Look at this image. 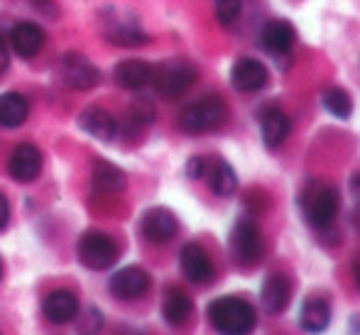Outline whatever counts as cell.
<instances>
[{
    "label": "cell",
    "mask_w": 360,
    "mask_h": 335,
    "mask_svg": "<svg viewBox=\"0 0 360 335\" xmlns=\"http://www.w3.org/2000/svg\"><path fill=\"white\" fill-rule=\"evenodd\" d=\"M150 274L143 267H123L110 277V294L120 301H135L150 291Z\"/></svg>",
    "instance_id": "obj_7"
},
{
    "label": "cell",
    "mask_w": 360,
    "mask_h": 335,
    "mask_svg": "<svg viewBox=\"0 0 360 335\" xmlns=\"http://www.w3.org/2000/svg\"><path fill=\"white\" fill-rule=\"evenodd\" d=\"M341 196L326 181H311L302 194V213L314 228H328L338 216Z\"/></svg>",
    "instance_id": "obj_2"
},
{
    "label": "cell",
    "mask_w": 360,
    "mask_h": 335,
    "mask_svg": "<svg viewBox=\"0 0 360 335\" xmlns=\"http://www.w3.org/2000/svg\"><path fill=\"white\" fill-rule=\"evenodd\" d=\"M228 120V105L218 96H209L196 103L186 105L179 115V128L189 135H201L209 130L221 128Z\"/></svg>",
    "instance_id": "obj_3"
},
{
    "label": "cell",
    "mask_w": 360,
    "mask_h": 335,
    "mask_svg": "<svg viewBox=\"0 0 360 335\" xmlns=\"http://www.w3.org/2000/svg\"><path fill=\"white\" fill-rule=\"evenodd\" d=\"M44 44V29L34 22H18L10 32V47L18 57L32 59Z\"/></svg>",
    "instance_id": "obj_13"
},
{
    "label": "cell",
    "mask_w": 360,
    "mask_h": 335,
    "mask_svg": "<svg viewBox=\"0 0 360 335\" xmlns=\"http://www.w3.org/2000/svg\"><path fill=\"white\" fill-rule=\"evenodd\" d=\"M206 162L201 159V157H194V159H189V164H186V174L191 176V179H201V176L206 174Z\"/></svg>",
    "instance_id": "obj_30"
},
{
    "label": "cell",
    "mask_w": 360,
    "mask_h": 335,
    "mask_svg": "<svg viewBox=\"0 0 360 335\" xmlns=\"http://www.w3.org/2000/svg\"><path fill=\"white\" fill-rule=\"evenodd\" d=\"M0 277H3V260H0Z\"/></svg>",
    "instance_id": "obj_36"
},
{
    "label": "cell",
    "mask_w": 360,
    "mask_h": 335,
    "mask_svg": "<svg viewBox=\"0 0 360 335\" xmlns=\"http://www.w3.org/2000/svg\"><path fill=\"white\" fill-rule=\"evenodd\" d=\"M353 272H356V282H358V289H360V257L356 260V265H353Z\"/></svg>",
    "instance_id": "obj_35"
},
{
    "label": "cell",
    "mask_w": 360,
    "mask_h": 335,
    "mask_svg": "<svg viewBox=\"0 0 360 335\" xmlns=\"http://www.w3.org/2000/svg\"><path fill=\"white\" fill-rule=\"evenodd\" d=\"M30 115V103L20 93L0 96V125L3 128H20Z\"/></svg>",
    "instance_id": "obj_21"
},
{
    "label": "cell",
    "mask_w": 360,
    "mask_h": 335,
    "mask_svg": "<svg viewBox=\"0 0 360 335\" xmlns=\"http://www.w3.org/2000/svg\"><path fill=\"white\" fill-rule=\"evenodd\" d=\"M299 323L307 333H323L331 323V303L323 296H311L304 301Z\"/></svg>",
    "instance_id": "obj_16"
},
{
    "label": "cell",
    "mask_w": 360,
    "mask_h": 335,
    "mask_svg": "<svg viewBox=\"0 0 360 335\" xmlns=\"http://www.w3.org/2000/svg\"><path fill=\"white\" fill-rule=\"evenodd\" d=\"M105 37L118 47H140V44L150 42V37L133 22L125 18H113L105 25Z\"/></svg>",
    "instance_id": "obj_20"
},
{
    "label": "cell",
    "mask_w": 360,
    "mask_h": 335,
    "mask_svg": "<svg viewBox=\"0 0 360 335\" xmlns=\"http://www.w3.org/2000/svg\"><path fill=\"white\" fill-rule=\"evenodd\" d=\"M152 81H155V88L162 98L176 100L194 86L196 69L189 62H169L165 67H160V71L152 76Z\"/></svg>",
    "instance_id": "obj_5"
},
{
    "label": "cell",
    "mask_w": 360,
    "mask_h": 335,
    "mask_svg": "<svg viewBox=\"0 0 360 335\" xmlns=\"http://www.w3.org/2000/svg\"><path fill=\"white\" fill-rule=\"evenodd\" d=\"M8 169L15 181H22V184L34 181L42 171V152L34 145H18L10 155Z\"/></svg>",
    "instance_id": "obj_11"
},
{
    "label": "cell",
    "mask_w": 360,
    "mask_h": 335,
    "mask_svg": "<svg viewBox=\"0 0 360 335\" xmlns=\"http://www.w3.org/2000/svg\"><path fill=\"white\" fill-rule=\"evenodd\" d=\"M289 296H292V284L285 274H270V277L262 282V306H265L267 313H282L289 303Z\"/></svg>",
    "instance_id": "obj_15"
},
{
    "label": "cell",
    "mask_w": 360,
    "mask_h": 335,
    "mask_svg": "<svg viewBox=\"0 0 360 335\" xmlns=\"http://www.w3.org/2000/svg\"><path fill=\"white\" fill-rule=\"evenodd\" d=\"M231 252L240 265H252L262 255V237L252 221L243 218L231 230Z\"/></svg>",
    "instance_id": "obj_6"
},
{
    "label": "cell",
    "mask_w": 360,
    "mask_h": 335,
    "mask_svg": "<svg viewBox=\"0 0 360 335\" xmlns=\"http://www.w3.org/2000/svg\"><path fill=\"white\" fill-rule=\"evenodd\" d=\"M270 81V74H267V67L257 59H238L231 69V84L236 86L243 93H255V91H262Z\"/></svg>",
    "instance_id": "obj_9"
},
{
    "label": "cell",
    "mask_w": 360,
    "mask_h": 335,
    "mask_svg": "<svg viewBox=\"0 0 360 335\" xmlns=\"http://www.w3.org/2000/svg\"><path fill=\"white\" fill-rule=\"evenodd\" d=\"M214 10H216L218 22H221V25H233L238 20V15H240V10H243V0H216Z\"/></svg>",
    "instance_id": "obj_27"
},
{
    "label": "cell",
    "mask_w": 360,
    "mask_h": 335,
    "mask_svg": "<svg viewBox=\"0 0 360 335\" xmlns=\"http://www.w3.org/2000/svg\"><path fill=\"white\" fill-rule=\"evenodd\" d=\"M179 265L181 272L189 282L194 284H206L214 279V262L211 257L206 255V250L196 242H189V245L181 247V255H179Z\"/></svg>",
    "instance_id": "obj_10"
},
{
    "label": "cell",
    "mask_w": 360,
    "mask_h": 335,
    "mask_svg": "<svg viewBox=\"0 0 360 335\" xmlns=\"http://www.w3.org/2000/svg\"><path fill=\"white\" fill-rule=\"evenodd\" d=\"M294 39H297V29L287 20H272L262 27V47L270 49L272 54L289 52Z\"/></svg>",
    "instance_id": "obj_18"
},
{
    "label": "cell",
    "mask_w": 360,
    "mask_h": 335,
    "mask_svg": "<svg viewBox=\"0 0 360 335\" xmlns=\"http://www.w3.org/2000/svg\"><path fill=\"white\" fill-rule=\"evenodd\" d=\"M94 189L98 194H118V191L125 189V174L110 162H96Z\"/></svg>",
    "instance_id": "obj_23"
},
{
    "label": "cell",
    "mask_w": 360,
    "mask_h": 335,
    "mask_svg": "<svg viewBox=\"0 0 360 335\" xmlns=\"http://www.w3.org/2000/svg\"><path fill=\"white\" fill-rule=\"evenodd\" d=\"M79 125L84 133H89L91 137H96V140H103L108 142L110 137L115 135V120L110 118L108 110L98 108V105H91V108H86L84 113H81L79 118Z\"/></svg>",
    "instance_id": "obj_19"
},
{
    "label": "cell",
    "mask_w": 360,
    "mask_h": 335,
    "mask_svg": "<svg viewBox=\"0 0 360 335\" xmlns=\"http://www.w3.org/2000/svg\"><path fill=\"white\" fill-rule=\"evenodd\" d=\"M262 142H265L267 147H280L282 142L287 140L289 130H292V123H289V118L282 110H267L265 115H262Z\"/></svg>",
    "instance_id": "obj_22"
},
{
    "label": "cell",
    "mask_w": 360,
    "mask_h": 335,
    "mask_svg": "<svg viewBox=\"0 0 360 335\" xmlns=\"http://www.w3.org/2000/svg\"><path fill=\"white\" fill-rule=\"evenodd\" d=\"M351 223L356 225V230L360 232V206L353 208V216H351Z\"/></svg>",
    "instance_id": "obj_34"
},
{
    "label": "cell",
    "mask_w": 360,
    "mask_h": 335,
    "mask_svg": "<svg viewBox=\"0 0 360 335\" xmlns=\"http://www.w3.org/2000/svg\"><path fill=\"white\" fill-rule=\"evenodd\" d=\"M59 71H62L64 84L74 91H89V88H94V86H98V81H101L98 69H96L89 59L76 52L67 54V57L62 59Z\"/></svg>",
    "instance_id": "obj_8"
},
{
    "label": "cell",
    "mask_w": 360,
    "mask_h": 335,
    "mask_svg": "<svg viewBox=\"0 0 360 335\" xmlns=\"http://www.w3.org/2000/svg\"><path fill=\"white\" fill-rule=\"evenodd\" d=\"M152 76H155V69L143 59H125V62H120L115 67V81L128 91L145 88L152 81Z\"/></svg>",
    "instance_id": "obj_17"
},
{
    "label": "cell",
    "mask_w": 360,
    "mask_h": 335,
    "mask_svg": "<svg viewBox=\"0 0 360 335\" xmlns=\"http://www.w3.org/2000/svg\"><path fill=\"white\" fill-rule=\"evenodd\" d=\"M209 321L218 335H250L255 331V308L238 296L216 298L209 306Z\"/></svg>",
    "instance_id": "obj_1"
},
{
    "label": "cell",
    "mask_w": 360,
    "mask_h": 335,
    "mask_svg": "<svg viewBox=\"0 0 360 335\" xmlns=\"http://www.w3.org/2000/svg\"><path fill=\"white\" fill-rule=\"evenodd\" d=\"M42 311H44V316H47V321L57 323V326L72 323L74 318L79 316V298H76L72 291L59 289V291H52L44 298Z\"/></svg>",
    "instance_id": "obj_14"
},
{
    "label": "cell",
    "mask_w": 360,
    "mask_h": 335,
    "mask_svg": "<svg viewBox=\"0 0 360 335\" xmlns=\"http://www.w3.org/2000/svg\"><path fill=\"white\" fill-rule=\"evenodd\" d=\"M101 326H103V318H101V313L96 311V308H89L84 316V323H81L79 333L81 335H96L101 331Z\"/></svg>",
    "instance_id": "obj_28"
},
{
    "label": "cell",
    "mask_w": 360,
    "mask_h": 335,
    "mask_svg": "<svg viewBox=\"0 0 360 335\" xmlns=\"http://www.w3.org/2000/svg\"><path fill=\"white\" fill-rule=\"evenodd\" d=\"M79 262L94 272L110 269L118 262V245L103 232H86L79 240Z\"/></svg>",
    "instance_id": "obj_4"
},
{
    "label": "cell",
    "mask_w": 360,
    "mask_h": 335,
    "mask_svg": "<svg viewBox=\"0 0 360 335\" xmlns=\"http://www.w3.org/2000/svg\"><path fill=\"white\" fill-rule=\"evenodd\" d=\"M8 64V47H5V39L0 37V69Z\"/></svg>",
    "instance_id": "obj_33"
},
{
    "label": "cell",
    "mask_w": 360,
    "mask_h": 335,
    "mask_svg": "<svg viewBox=\"0 0 360 335\" xmlns=\"http://www.w3.org/2000/svg\"><path fill=\"white\" fill-rule=\"evenodd\" d=\"M8 221H10V203L3 194H0V230L8 225Z\"/></svg>",
    "instance_id": "obj_31"
},
{
    "label": "cell",
    "mask_w": 360,
    "mask_h": 335,
    "mask_svg": "<svg viewBox=\"0 0 360 335\" xmlns=\"http://www.w3.org/2000/svg\"><path fill=\"white\" fill-rule=\"evenodd\" d=\"M191 308H194L191 298L184 291H179V289H172V291H167L165 301H162V316L172 326H179V323H184L191 316Z\"/></svg>",
    "instance_id": "obj_24"
},
{
    "label": "cell",
    "mask_w": 360,
    "mask_h": 335,
    "mask_svg": "<svg viewBox=\"0 0 360 335\" xmlns=\"http://www.w3.org/2000/svg\"><path fill=\"white\" fill-rule=\"evenodd\" d=\"M209 184H211V191H214L216 196L228 199V196H233L238 191V176H236V171H233L231 164H226V162H216V164L211 166Z\"/></svg>",
    "instance_id": "obj_25"
},
{
    "label": "cell",
    "mask_w": 360,
    "mask_h": 335,
    "mask_svg": "<svg viewBox=\"0 0 360 335\" xmlns=\"http://www.w3.org/2000/svg\"><path fill=\"white\" fill-rule=\"evenodd\" d=\"M133 118L138 123H152L155 120V105L150 103L147 98H140L133 103Z\"/></svg>",
    "instance_id": "obj_29"
},
{
    "label": "cell",
    "mask_w": 360,
    "mask_h": 335,
    "mask_svg": "<svg viewBox=\"0 0 360 335\" xmlns=\"http://www.w3.org/2000/svg\"><path fill=\"white\" fill-rule=\"evenodd\" d=\"M321 100H323V108H326L331 115H336V118H343V120L351 118L353 100H351V96H348L343 88H326V91H323V96H321Z\"/></svg>",
    "instance_id": "obj_26"
},
{
    "label": "cell",
    "mask_w": 360,
    "mask_h": 335,
    "mask_svg": "<svg viewBox=\"0 0 360 335\" xmlns=\"http://www.w3.org/2000/svg\"><path fill=\"white\" fill-rule=\"evenodd\" d=\"M140 230L150 242H169L179 230V223L167 208H150L140 221Z\"/></svg>",
    "instance_id": "obj_12"
},
{
    "label": "cell",
    "mask_w": 360,
    "mask_h": 335,
    "mask_svg": "<svg viewBox=\"0 0 360 335\" xmlns=\"http://www.w3.org/2000/svg\"><path fill=\"white\" fill-rule=\"evenodd\" d=\"M348 186H351V194L360 201V171H356V174L351 176V184Z\"/></svg>",
    "instance_id": "obj_32"
}]
</instances>
